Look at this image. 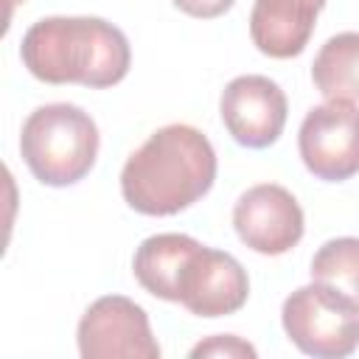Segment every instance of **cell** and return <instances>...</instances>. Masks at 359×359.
I'll list each match as a JSON object with an SVG mask.
<instances>
[{
	"mask_svg": "<svg viewBox=\"0 0 359 359\" xmlns=\"http://www.w3.org/2000/svg\"><path fill=\"white\" fill-rule=\"evenodd\" d=\"M216 182V151L188 123H168L129 154L121 171L123 202L143 216H174Z\"/></svg>",
	"mask_w": 359,
	"mask_h": 359,
	"instance_id": "obj_1",
	"label": "cell"
},
{
	"mask_svg": "<svg viewBox=\"0 0 359 359\" xmlns=\"http://www.w3.org/2000/svg\"><path fill=\"white\" fill-rule=\"evenodd\" d=\"M20 59L45 84L104 90L126 79L132 48L126 34L101 17H45L25 31Z\"/></svg>",
	"mask_w": 359,
	"mask_h": 359,
	"instance_id": "obj_2",
	"label": "cell"
},
{
	"mask_svg": "<svg viewBox=\"0 0 359 359\" xmlns=\"http://www.w3.org/2000/svg\"><path fill=\"white\" fill-rule=\"evenodd\" d=\"M20 154L28 171L50 188L76 185L98 157V126L76 104L36 107L20 132Z\"/></svg>",
	"mask_w": 359,
	"mask_h": 359,
	"instance_id": "obj_3",
	"label": "cell"
},
{
	"mask_svg": "<svg viewBox=\"0 0 359 359\" xmlns=\"http://www.w3.org/2000/svg\"><path fill=\"white\" fill-rule=\"evenodd\" d=\"M280 323L289 342L314 359H342L359 348V300L325 280L294 289Z\"/></svg>",
	"mask_w": 359,
	"mask_h": 359,
	"instance_id": "obj_4",
	"label": "cell"
},
{
	"mask_svg": "<svg viewBox=\"0 0 359 359\" xmlns=\"http://www.w3.org/2000/svg\"><path fill=\"white\" fill-rule=\"evenodd\" d=\"M76 342L84 359H160L149 314L123 294L93 300L79 320Z\"/></svg>",
	"mask_w": 359,
	"mask_h": 359,
	"instance_id": "obj_5",
	"label": "cell"
},
{
	"mask_svg": "<svg viewBox=\"0 0 359 359\" xmlns=\"http://www.w3.org/2000/svg\"><path fill=\"white\" fill-rule=\"evenodd\" d=\"M303 165L323 182H342L359 174V107L325 101L311 107L297 132Z\"/></svg>",
	"mask_w": 359,
	"mask_h": 359,
	"instance_id": "obj_6",
	"label": "cell"
},
{
	"mask_svg": "<svg viewBox=\"0 0 359 359\" xmlns=\"http://www.w3.org/2000/svg\"><path fill=\"white\" fill-rule=\"evenodd\" d=\"M233 227L244 247L261 255H283L303 238L306 219L300 202L275 182L247 188L233 208Z\"/></svg>",
	"mask_w": 359,
	"mask_h": 359,
	"instance_id": "obj_7",
	"label": "cell"
},
{
	"mask_svg": "<svg viewBox=\"0 0 359 359\" xmlns=\"http://www.w3.org/2000/svg\"><path fill=\"white\" fill-rule=\"evenodd\" d=\"M250 297L247 269L224 250L199 244L180 269L177 303L196 317H227L236 314Z\"/></svg>",
	"mask_w": 359,
	"mask_h": 359,
	"instance_id": "obj_8",
	"label": "cell"
},
{
	"mask_svg": "<svg viewBox=\"0 0 359 359\" xmlns=\"http://www.w3.org/2000/svg\"><path fill=\"white\" fill-rule=\"evenodd\" d=\"M219 115L238 146L266 149L280 137L286 126L289 101L272 79L247 73L236 76L222 90Z\"/></svg>",
	"mask_w": 359,
	"mask_h": 359,
	"instance_id": "obj_9",
	"label": "cell"
},
{
	"mask_svg": "<svg viewBox=\"0 0 359 359\" xmlns=\"http://www.w3.org/2000/svg\"><path fill=\"white\" fill-rule=\"evenodd\" d=\"M325 0H255L250 11V39L272 59L300 56L314 34Z\"/></svg>",
	"mask_w": 359,
	"mask_h": 359,
	"instance_id": "obj_10",
	"label": "cell"
},
{
	"mask_svg": "<svg viewBox=\"0 0 359 359\" xmlns=\"http://www.w3.org/2000/svg\"><path fill=\"white\" fill-rule=\"evenodd\" d=\"M199 247L196 238L185 233H157L140 241L132 258V272L137 283L168 303H177V278L188 255Z\"/></svg>",
	"mask_w": 359,
	"mask_h": 359,
	"instance_id": "obj_11",
	"label": "cell"
},
{
	"mask_svg": "<svg viewBox=\"0 0 359 359\" xmlns=\"http://www.w3.org/2000/svg\"><path fill=\"white\" fill-rule=\"evenodd\" d=\"M311 81L325 101H359V31H342L317 50Z\"/></svg>",
	"mask_w": 359,
	"mask_h": 359,
	"instance_id": "obj_12",
	"label": "cell"
},
{
	"mask_svg": "<svg viewBox=\"0 0 359 359\" xmlns=\"http://www.w3.org/2000/svg\"><path fill=\"white\" fill-rule=\"evenodd\" d=\"M311 280H325L359 300V238L342 236L325 241L311 258Z\"/></svg>",
	"mask_w": 359,
	"mask_h": 359,
	"instance_id": "obj_13",
	"label": "cell"
},
{
	"mask_svg": "<svg viewBox=\"0 0 359 359\" xmlns=\"http://www.w3.org/2000/svg\"><path fill=\"white\" fill-rule=\"evenodd\" d=\"M202 356H224V359H255L258 351L236 337V334H216V337H208L202 342H196L191 348V359H202Z\"/></svg>",
	"mask_w": 359,
	"mask_h": 359,
	"instance_id": "obj_14",
	"label": "cell"
},
{
	"mask_svg": "<svg viewBox=\"0 0 359 359\" xmlns=\"http://www.w3.org/2000/svg\"><path fill=\"white\" fill-rule=\"evenodd\" d=\"M182 14L188 17H196V20H213V17H222L224 11L233 8L236 0H171Z\"/></svg>",
	"mask_w": 359,
	"mask_h": 359,
	"instance_id": "obj_15",
	"label": "cell"
},
{
	"mask_svg": "<svg viewBox=\"0 0 359 359\" xmlns=\"http://www.w3.org/2000/svg\"><path fill=\"white\" fill-rule=\"evenodd\" d=\"M20 3H25V0H6V25H8V20H11L14 6H20Z\"/></svg>",
	"mask_w": 359,
	"mask_h": 359,
	"instance_id": "obj_16",
	"label": "cell"
}]
</instances>
